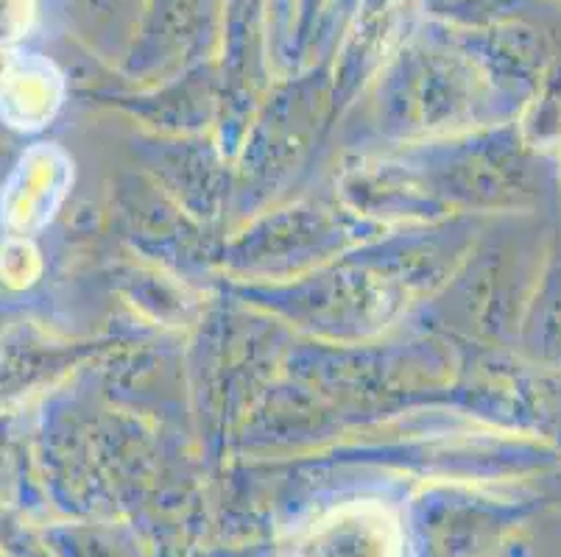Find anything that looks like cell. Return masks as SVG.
Returning <instances> with one entry per match:
<instances>
[{
    "instance_id": "obj_3",
    "label": "cell",
    "mask_w": 561,
    "mask_h": 557,
    "mask_svg": "<svg viewBox=\"0 0 561 557\" xmlns=\"http://www.w3.org/2000/svg\"><path fill=\"white\" fill-rule=\"evenodd\" d=\"M34 20V0H0V45L23 37Z\"/></svg>"
},
{
    "instance_id": "obj_1",
    "label": "cell",
    "mask_w": 561,
    "mask_h": 557,
    "mask_svg": "<svg viewBox=\"0 0 561 557\" xmlns=\"http://www.w3.org/2000/svg\"><path fill=\"white\" fill-rule=\"evenodd\" d=\"M302 557H402V535L394 515L380 504H350L333 510L305 535Z\"/></svg>"
},
{
    "instance_id": "obj_2",
    "label": "cell",
    "mask_w": 561,
    "mask_h": 557,
    "mask_svg": "<svg viewBox=\"0 0 561 557\" xmlns=\"http://www.w3.org/2000/svg\"><path fill=\"white\" fill-rule=\"evenodd\" d=\"M56 76L45 61L32 65H12L7 81L0 84L7 115L18 126H39L43 117L50 115L56 106Z\"/></svg>"
}]
</instances>
